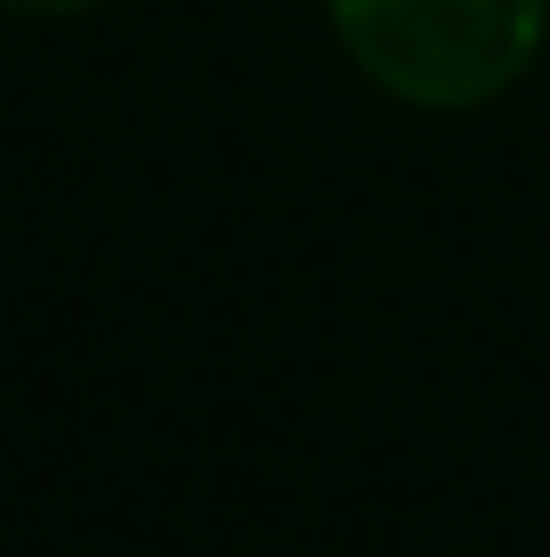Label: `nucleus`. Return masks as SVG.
Segmentation results:
<instances>
[{"label":"nucleus","instance_id":"f257e3e1","mask_svg":"<svg viewBox=\"0 0 550 557\" xmlns=\"http://www.w3.org/2000/svg\"><path fill=\"white\" fill-rule=\"evenodd\" d=\"M332 33L372 89L462 113L518 89L542 57L550 0H332Z\"/></svg>","mask_w":550,"mask_h":557},{"label":"nucleus","instance_id":"f03ea898","mask_svg":"<svg viewBox=\"0 0 550 557\" xmlns=\"http://www.w3.org/2000/svg\"><path fill=\"white\" fill-rule=\"evenodd\" d=\"M0 9H16V16H82V9H98V0H0Z\"/></svg>","mask_w":550,"mask_h":557}]
</instances>
